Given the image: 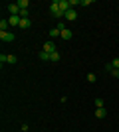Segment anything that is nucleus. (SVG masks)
I'll return each mask as SVG.
<instances>
[{"instance_id":"obj_8","label":"nucleus","mask_w":119,"mask_h":132,"mask_svg":"<svg viewBox=\"0 0 119 132\" xmlns=\"http://www.w3.org/2000/svg\"><path fill=\"white\" fill-rule=\"evenodd\" d=\"M105 69H107V71L111 73L115 79H119V69H113V65H111V63H107V65H105Z\"/></svg>"},{"instance_id":"obj_19","label":"nucleus","mask_w":119,"mask_h":132,"mask_svg":"<svg viewBox=\"0 0 119 132\" xmlns=\"http://www.w3.org/2000/svg\"><path fill=\"white\" fill-rule=\"evenodd\" d=\"M87 81H89V83H95V81H97V77L93 75V73H89V75H87Z\"/></svg>"},{"instance_id":"obj_11","label":"nucleus","mask_w":119,"mask_h":132,"mask_svg":"<svg viewBox=\"0 0 119 132\" xmlns=\"http://www.w3.org/2000/svg\"><path fill=\"white\" fill-rule=\"evenodd\" d=\"M60 38H64V39H69V38H72V30L64 28V30H62V36H60Z\"/></svg>"},{"instance_id":"obj_16","label":"nucleus","mask_w":119,"mask_h":132,"mask_svg":"<svg viewBox=\"0 0 119 132\" xmlns=\"http://www.w3.org/2000/svg\"><path fill=\"white\" fill-rule=\"evenodd\" d=\"M93 103H95V109H103V106H105V101L103 99H95Z\"/></svg>"},{"instance_id":"obj_24","label":"nucleus","mask_w":119,"mask_h":132,"mask_svg":"<svg viewBox=\"0 0 119 132\" xmlns=\"http://www.w3.org/2000/svg\"><path fill=\"white\" fill-rule=\"evenodd\" d=\"M89 4H93V0H81V6H89Z\"/></svg>"},{"instance_id":"obj_7","label":"nucleus","mask_w":119,"mask_h":132,"mask_svg":"<svg viewBox=\"0 0 119 132\" xmlns=\"http://www.w3.org/2000/svg\"><path fill=\"white\" fill-rule=\"evenodd\" d=\"M32 26V22H30V18H22V20H20V30H28V28Z\"/></svg>"},{"instance_id":"obj_14","label":"nucleus","mask_w":119,"mask_h":132,"mask_svg":"<svg viewBox=\"0 0 119 132\" xmlns=\"http://www.w3.org/2000/svg\"><path fill=\"white\" fill-rule=\"evenodd\" d=\"M60 36H62V32H60L58 28H52L50 30V38H60Z\"/></svg>"},{"instance_id":"obj_15","label":"nucleus","mask_w":119,"mask_h":132,"mask_svg":"<svg viewBox=\"0 0 119 132\" xmlns=\"http://www.w3.org/2000/svg\"><path fill=\"white\" fill-rule=\"evenodd\" d=\"M50 61H52V63H58V61H60V53H58V51H54V53L50 55Z\"/></svg>"},{"instance_id":"obj_23","label":"nucleus","mask_w":119,"mask_h":132,"mask_svg":"<svg viewBox=\"0 0 119 132\" xmlns=\"http://www.w3.org/2000/svg\"><path fill=\"white\" fill-rule=\"evenodd\" d=\"M56 28H58V30H60V32H62L64 28H66V24H64V22H58V24H56Z\"/></svg>"},{"instance_id":"obj_25","label":"nucleus","mask_w":119,"mask_h":132,"mask_svg":"<svg viewBox=\"0 0 119 132\" xmlns=\"http://www.w3.org/2000/svg\"><path fill=\"white\" fill-rule=\"evenodd\" d=\"M20 18H28V10H20Z\"/></svg>"},{"instance_id":"obj_18","label":"nucleus","mask_w":119,"mask_h":132,"mask_svg":"<svg viewBox=\"0 0 119 132\" xmlns=\"http://www.w3.org/2000/svg\"><path fill=\"white\" fill-rule=\"evenodd\" d=\"M0 63H2V65H4V63H8V55L0 53Z\"/></svg>"},{"instance_id":"obj_9","label":"nucleus","mask_w":119,"mask_h":132,"mask_svg":"<svg viewBox=\"0 0 119 132\" xmlns=\"http://www.w3.org/2000/svg\"><path fill=\"white\" fill-rule=\"evenodd\" d=\"M20 20H22L20 16H10L8 18V24H10V26H20Z\"/></svg>"},{"instance_id":"obj_12","label":"nucleus","mask_w":119,"mask_h":132,"mask_svg":"<svg viewBox=\"0 0 119 132\" xmlns=\"http://www.w3.org/2000/svg\"><path fill=\"white\" fill-rule=\"evenodd\" d=\"M18 6H20V10H28L30 2H28V0H18Z\"/></svg>"},{"instance_id":"obj_5","label":"nucleus","mask_w":119,"mask_h":132,"mask_svg":"<svg viewBox=\"0 0 119 132\" xmlns=\"http://www.w3.org/2000/svg\"><path fill=\"white\" fill-rule=\"evenodd\" d=\"M42 50H44L46 51V53H54V51H56V44H54V42H52V39H50V42H46V44H44V47H42Z\"/></svg>"},{"instance_id":"obj_13","label":"nucleus","mask_w":119,"mask_h":132,"mask_svg":"<svg viewBox=\"0 0 119 132\" xmlns=\"http://www.w3.org/2000/svg\"><path fill=\"white\" fill-rule=\"evenodd\" d=\"M8 20H0V32H8Z\"/></svg>"},{"instance_id":"obj_1","label":"nucleus","mask_w":119,"mask_h":132,"mask_svg":"<svg viewBox=\"0 0 119 132\" xmlns=\"http://www.w3.org/2000/svg\"><path fill=\"white\" fill-rule=\"evenodd\" d=\"M50 12H52V16L56 18V20H62V18H64V12L60 10V6H58V0H54V2L50 4Z\"/></svg>"},{"instance_id":"obj_4","label":"nucleus","mask_w":119,"mask_h":132,"mask_svg":"<svg viewBox=\"0 0 119 132\" xmlns=\"http://www.w3.org/2000/svg\"><path fill=\"white\" fill-rule=\"evenodd\" d=\"M14 38H16V36H14L12 32H0V39H2V42H6V44L14 42Z\"/></svg>"},{"instance_id":"obj_2","label":"nucleus","mask_w":119,"mask_h":132,"mask_svg":"<svg viewBox=\"0 0 119 132\" xmlns=\"http://www.w3.org/2000/svg\"><path fill=\"white\" fill-rule=\"evenodd\" d=\"M64 20H68V22H74V20H78V12H75V8H69V10L64 14Z\"/></svg>"},{"instance_id":"obj_21","label":"nucleus","mask_w":119,"mask_h":132,"mask_svg":"<svg viewBox=\"0 0 119 132\" xmlns=\"http://www.w3.org/2000/svg\"><path fill=\"white\" fill-rule=\"evenodd\" d=\"M8 63L14 65V63H16V55H8Z\"/></svg>"},{"instance_id":"obj_20","label":"nucleus","mask_w":119,"mask_h":132,"mask_svg":"<svg viewBox=\"0 0 119 132\" xmlns=\"http://www.w3.org/2000/svg\"><path fill=\"white\" fill-rule=\"evenodd\" d=\"M111 65H113V69H119V57H115V59L111 61Z\"/></svg>"},{"instance_id":"obj_3","label":"nucleus","mask_w":119,"mask_h":132,"mask_svg":"<svg viewBox=\"0 0 119 132\" xmlns=\"http://www.w3.org/2000/svg\"><path fill=\"white\" fill-rule=\"evenodd\" d=\"M6 8L10 12V16H20V6H18V2H12V4H8Z\"/></svg>"},{"instance_id":"obj_6","label":"nucleus","mask_w":119,"mask_h":132,"mask_svg":"<svg viewBox=\"0 0 119 132\" xmlns=\"http://www.w3.org/2000/svg\"><path fill=\"white\" fill-rule=\"evenodd\" d=\"M58 6H60V10L66 14V12L72 8V4H69V0H58Z\"/></svg>"},{"instance_id":"obj_22","label":"nucleus","mask_w":119,"mask_h":132,"mask_svg":"<svg viewBox=\"0 0 119 132\" xmlns=\"http://www.w3.org/2000/svg\"><path fill=\"white\" fill-rule=\"evenodd\" d=\"M69 4H72V8H74V6H79V4H81V0H69Z\"/></svg>"},{"instance_id":"obj_10","label":"nucleus","mask_w":119,"mask_h":132,"mask_svg":"<svg viewBox=\"0 0 119 132\" xmlns=\"http://www.w3.org/2000/svg\"><path fill=\"white\" fill-rule=\"evenodd\" d=\"M95 116H97V118H105V116H107L105 106H103V109H95Z\"/></svg>"},{"instance_id":"obj_17","label":"nucleus","mask_w":119,"mask_h":132,"mask_svg":"<svg viewBox=\"0 0 119 132\" xmlns=\"http://www.w3.org/2000/svg\"><path fill=\"white\" fill-rule=\"evenodd\" d=\"M40 59H42V61H50V53H46V51L42 50V51H40Z\"/></svg>"}]
</instances>
